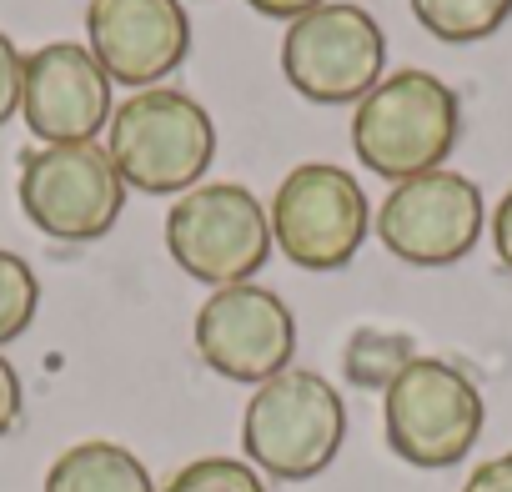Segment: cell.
Returning a JSON list of instances; mask_svg holds the SVG:
<instances>
[{
  "label": "cell",
  "instance_id": "1",
  "mask_svg": "<svg viewBox=\"0 0 512 492\" xmlns=\"http://www.w3.org/2000/svg\"><path fill=\"white\" fill-rule=\"evenodd\" d=\"M462 131V106L447 81L432 71H392L382 76L352 111V151L382 181H412L437 171Z\"/></svg>",
  "mask_w": 512,
  "mask_h": 492
},
{
  "label": "cell",
  "instance_id": "2",
  "mask_svg": "<svg viewBox=\"0 0 512 492\" xmlns=\"http://www.w3.org/2000/svg\"><path fill=\"white\" fill-rule=\"evenodd\" d=\"M342 442H347V402L312 367H287L272 382H262L241 417L246 462L277 482H307L327 472Z\"/></svg>",
  "mask_w": 512,
  "mask_h": 492
},
{
  "label": "cell",
  "instance_id": "3",
  "mask_svg": "<svg viewBox=\"0 0 512 492\" xmlns=\"http://www.w3.org/2000/svg\"><path fill=\"white\" fill-rule=\"evenodd\" d=\"M106 151L126 186L171 196V191L201 186V176L216 156V126L191 91L151 86V91L126 96L111 111Z\"/></svg>",
  "mask_w": 512,
  "mask_h": 492
},
{
  "label": "cell",
  "instance_id": "4",
  "mask_svg": "<svg viewBox=\"0 0 512 492\" xmlns=\"http://www.w3.org/2000/svg\"><path fill=\"white\" fill-rule=\"evenodd\" d=\"M166 252L211 292L251 282L272 257V216L241 181H201L166 211Z\"/></svg>",
  "mask_w": 512,
  "mask_h": 492
},
{
  "label": "cell",
  "instance_id": "5",
  "mask_svg": "<svg viewBox=\"0 0 512 492\" xmlns=\"http://www.w3.org/2000/svg\"><path fill=\"white\" fill-rule=\"evenodd\" d=\"M487 407L477 382L442 357H417L387 392H382V427L387 447L412 467H452L482 437Z\"/></svg>",
  "mask_w": 512,
  "mask_h": 492
},
{
  "label": "cell",
  "instance_id": "6",
  "mask_svg": "<svg viewBox=\"0 0 512 492\" xmlns=\"http://www.w3.org/2000/svg\"><path fill=\"white\" fill-rule=\"evenodd\" d=\"M267 216H272V246L292 267H307V272L347 267L372 231L367 191L352 181L347 166H332V161L292 166Z\"/></svg>",
  "mask_w": 512,
  "mask_h": 492
},
{
  "label": "cell",
  "instance_id": "7",
  "mask_svg": "<svg viewBox=\"0 0 512 492\" xmlns=\"http://www.w3.org/2000/svg\"><path fill=\"white\" fill-rule=\"evenodd\" d=\"M387 66L382 26L347 0H327L322 11L302 16L282 36V76L297 96L317 106H352L362 101Z\"/></svg>",
  "mask_w": 512,
  "mask_h": 492
},
{
  "label": "cell",
  "instance_id": "8",
  "mask_svg": "<svg viewBox=\"0 0 512 492\" xmlns=\"http://www.w3.org/2000/svg\"><path fill=\"white\" fill-rule=\"evenodd\" d=\"M126 181L106 146H41L21 161V211L56 241H96L116 226Z\"/></svg>",
  "mask_w": 512,
  "mask_h": 492
},
{
  "label": "cell",
  "instance_id": "9",
  "mask_svg": "<svg viewBox=\"0 0 512 492\" xmlns=\"http://www.w3.org/2000/svg\"><path fill=\"white\" fill-rule=\"evenodd\" d=\"M191 342H196V357L216 377L262 387V382H272L277 372L292 367L297 317L272 287L236 282V287H216L196 307Z\"/></svg>",
  "mask_w": 512,
  "mask_h": 492
},
{
  "label": "cell",
  "instance_id": "10",
  "mask_svg": "<svg viewBox=\"0 0 512 492\" xmlns=\"http://www.w3.org/2000/svg\"><path fill=\"white\" fill-rule=\"evenodd\" d=\"M372 226L397 262L452 267L477 246L487 216H482V191L467 176L437 166V171H422L412 181H397L387 191V201L377 206Z\"/></svg>",
  "mask_w": 512,
  "mask_h": 492
},
{
  "label": "cell",
  "instance_id": "11",
  "mask_svg": "<svg viewBox=\"0 0 512 492\" xmlns=\"http://www.w3.org/2000/svg\"><path fill=\"white\" fill-rule=\"evenodd\" d=\"M21 116L46 146H81L111 126V76L76 41H51L26 56Z\"/></svg>",
  "mask_w": 512,
  "mask_h": 492
},
{
  "label": "cell",
  "instance_id": "12",
  "mask_svg": "<svg viewBox=\"0 0 512 492\" xmlns=\"http://www.w3.org/2000/svg\"><path fill=\"white\" fill-rule=\"evenodd\" d=\"M91 56L121 86L151 91L191 56V21L181 0H91Z\"/></svg>",
  "mask_w": 512,
  "mask_h": 492
},
{
  "label": "cell",
  "instance_id": "13",
  "mask_svg": "<svg viewBox=\"0 0 512 492\" xmlns=\"http://www.w3.org/2000/svg\"><path fill=\"white\" fill-rule=\"evenodd\" d=\"M46 492H161V487L151 482L146 462L131 447L106 442V437H91V442L66 447L51 462Z\"/></svg>",
  "mask_w": 512,
  "mask_h": 492
},
{
  "label": "cell",
  "instance_id": "14",
  "mask_svg": "<svg viewBox=\"0 0 512 492\" xmlns=\"http://www.w3.org/2000/svg\"><path fill=\"white\" fill-rule=\"evenodd\" d=\"M417 342L407 332H387V327H357L347 337V352H342V372L347 382L367 387V392H387L412 362H417Z\"/></svg>",
  "mask_w": 512,
  "mask_h": 492
},
{
  "label": "cell",
  "instance_id": "15",
  "mask_svg": "<svg viewBox=\"0 0 512 492\" xmlns=\"http://www.w3.org/2000/svg\"><path fill=\"white\" fill-rule=\"evenodd\" d=\"M412 16L427 36L447 46H472L512 21V0H412Z\"/></svg>",
  "mask_w": 512,
  "mask_h": 492
},
{
  "label": "cell",
  "instance_id": "16",
  "mask_svg": "<svg viewBox=\"0 0 512 492\" xmlns=\"http://www.w3.org/2000/svg\"><path fill=\"white\" fill-rule=\"evenodd\" d=\"M41 307V282L31 272V262H21L16 252H0V347L16 342Z\"/></svg>",
  "mask_w": 512,
  "mask_h": 492
},
{
  "label": "cell",
  "instance_id": "17",
  "mask_svg": "<svg viewBox=\"0 0 512 492\" xmlns=\"http://www.w3.org/2000/svg\"><path fill=\"white\" fill-rule=\"evenodd\" d=\"M161 492H267V482L241 457H196Z\"/></svg>",
  "mask_w": 512,
  "mask_h": 492
},
{
  "label": "cell",
  "instance_id": "18",
  "mask_svg": "<svg viewBox=\"0 0 512 492\" xmlns=\"http://www.w3.org/2000/svg\"><path fill=\"white\" fill-rule=\"evenodd\" d=\"M21 86H26V56L16 51L11 36H0V126L21 111Z\"/></svg>",
  "mask_w": 512,
  "mask_h": 492
},
{
  "label": "cell",
  "instance_id": "19",
  "mask_svg": "<svg viewBox=\"0 0 512 492\" xmlns=\"http://www.w3.org/2000/svg\"><path fill=\"white\" fill-rule=\"evenodd\" d=\"M462 492H512V452H497V457L477 462L472 477L462 482Z\"/></svg>",
  "mask_w": 512,
  "mask_h": 492
},
{
  "label": "cell",
  "instance_id": "20",
  "mask_svg": "<svg viewBox=\"0 0 512 492\" xmlns=\"http://www.w3.org/2000/svg\"><path fill=\"white\" fill-rule=\"evenodd\" d=\"M16 422H21V377L6 357H0V437H6Z\"/></svg>",
  "mask_w": 512,
  "mask_h": 492
},
{
  "label": "cell",
  "instance_id": "21",
  "mask_svg": "<svg viewBox=\"0 0 512 492\" xmlns=\"http://www.w3.org/2000/svg\"><path fill=\"white\" fill-rule=\"evenodd\" d=\"M246 6H251L256 16H267V21H302V16L322 11L327 0H246Z\"/></svg>",
  "mask_w": 512,
  "mask_h": 492
},
{
  "label": "cell",
  "instance_id": "22",
  "mask_svg": "<svg viewBox=\"0 0 512 492\" xmlns=\"http://www.w3.org/2000/svg\"><path fill=\"white\" fill-rule=\"evenodd\" d=\"M487 226H492V246H497V262H502V267L512 272V191H507V196L497 201V211H492V221H487Z\"/></svg>",
  "mask_w": 512,
  "mask_h": 492
}]
</instances>
